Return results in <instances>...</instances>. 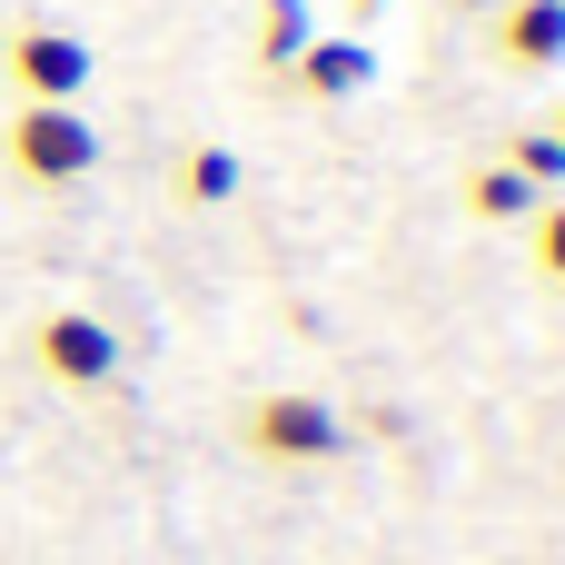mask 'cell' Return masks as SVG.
I'll return each mask as SVG.
<instances>
[{"mask_svg": "<svg viewBox=\"0 0 565 565\" xmlns=\"http://www.w3.org/2000/svg\"><path fill=\"white\" fill-rule=\"evenodd\" d=\"M0 169L20 189H79L99 169V119L79 99H10V129H0Z\"/></svg>", "mask_w": 565, "mask_h": 565, "instance_id": "1", "label": "cell"}, {"mask_svg": "<svg viewBox=\"0 0 565 565\" xmlns=\"http://www.w3.org/2000/svg\"><path fill=\"white\" fill-rule=\"evenodd\" d=\"M238 447L258 467H338L348 457V417L328 397H308V387H268V397L238 407Z\"/></svg>", "mask_w": 565, "mask_h": 565, "instance_id": "2", "label": "cell"}, {"mask_svg": "<svg viewBox=\"0 0 565 565\" xmlns=\"http://www.w3.org/2000/svg\"><path fill=\"white\" fill-rule=\"evenodd\" d=\"M0 70H10V99H89L99 50H89L79 30L30 20V30H10V40H0Z\"/></svg>", "mask_w": 565, "mask_h": 565, "instance_id": "3", "label": "cell"}, {"mask_svg": "<svg viewBox=\"0 0 565 565\" xmlns=\"http://www.w3.org/2000/svg\"><path fill=\"white\" fill-rule=\"evenodd\" d=\"M30 367L50 387H109L119 377V338L89 308H50V318H30Z\"/></svg>", "mask_w": 565, "mask_h": 565, "instance_id": "4", "label": "cell"}, {"mask_svg": "<svg viewBox=\"0 0 565 565\" xmlns=\"http://www.w3.org/2000/svg\"><path fill=\"white\" fill-rule=\"evenodd\" d=\"M487 60L516 70V79L556 70V60H565V0H497V20H487Z\"/></svg>", "mask_w": 565, "mask_h": 565, "instance_id": "5", "label": "cell"}, {"mask_svg": "<svg viewBox=\"0 0 565 565\" xmlns=\"http://www.w3.org/2000/svg\"><path fill=\"white\" fill-rule=\"evenodd\" d=\"M367 79H377V50H367V40H338V30H308V50L288 60V89H298V99H318V109L358 99Z\"/></svg>", "mask_w": 565, "mask_h": 565, "instance_id": "6", "label": "cell"}, {"mask_svg": "<svg viewBox=\"0 0 565 565\" xmlns=\"http://www.w3.org/2000/svg\"><path fill=\"white\" fill-rule=\"evenodd\" d=\"M238 179H248V169H238V149H228V139H189V149H179V169H169V199H179V209H228V199H238Z\"/></svg>", "mask_w": 565, "mask_h": 565, "instance_id": "7", "label": "cell"}, {"mask_svg": "<svg viewBox=\"0 0 565 565\" xmlns=\"http://www.w3.org/2000/svg\"><path fill=\"white\" fill-rule=\"evenodd\" d=\"M457 199H467V218H487V228H526L546 189H526V179H516L507 159H477V169L457 179Z\"/></svg>", "mask_w": 565, "mask_h": 565, "instance_id": "8", "label": "cell"}, {"mask_svg": "<svg viewBox=\"0 0 565 565\" xmlns=\"http://www.w3.org/2000/svg\"><path fill=\"white\" fill-rule=\"evenodd\" d=\"M248 50H258V70H288V60L308 50V0H258V30H248Z\"/></svg>", "mask_w": 565, "mask_h": 565, "instance_id": "9", "label": "cell"}, {"mask_svg": "<svg viewBox=\"0 0 565 565\" xmlns=\"http://www.w3.org/2000/svg\"><path fill=\"white\" fill-rule=\"evenodd\" d=\"M526 258H536V278H556V288H565V199H536V218H526Z\"/></svg>", "mask_w": 565, "mask_h": 565, "instance_id": "10", "label": "cell"}, {"mask_svg": "<svg viewBox=\"0 0 565 565\" xmlns=\"http://www.w3.org/2000/svg\"><path fill=\"white\" fill-rule=\"evenodd\" d=\"M507 169H516L526 189H565V149H556V129H526V139L507 149Z\"/></svg>", "mask_w": 565, "mask_h": 565, "instance_id": "11", "label": "cell"}, {"mask_svg": "<svg viewBox=\"0 0 565 565\" xmlns=\"http://www.w3.org/2000/svg\"><path fill=\"white\" fill-rule=\"evenodd\" d=\"M348 10H358V20H377V10H387V0H348Z\"/></svg>", "mask_w": 565, "mask_h": 565, "instance_id": "12", "label": "cell"}, {"mask_svg": "<svg viewBox=\"0 0 565 565\" xmlns=\"http://www.w3.org/2000/svg\"><path fill=\"white\" fill-rule=\"evenodd\" d=\"M546 129H556V149H565V109H556V119H546Z\"/></svg>", "mask_w": 565, "mask_h": 565, "instance_id": "13", "label": "cell"}]
</instances>
